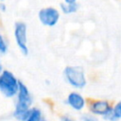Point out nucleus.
Here are the masks:
<instances>
[{"instance_id":"nucleus-1","label":"nucleus","mask_w":121,"mask_h":121,"mask_svg":"<svg viewBox=\"0 0 121 121\" xmlns=\"http://www.w3.org/2000/svg\"><path fill=\"white\" fill-rule=\"evenodd\" d=\"M17 101L14 109V116L20 121H25L31 111V103H32V97L29 93L28 88L25 83L20 81L19 84V91L17 94Z\"/></svg>"},{"instance_id":"nucleus-2","label":"nucleus","mask_w":121,"mask_h":121,"mask_svg":"<svg viewBox=\"0 0 121 121\" xmlns=\"http://www.w3.org/2000/svg\"><path fill=\"white\" fill-rule=\"evenodd\" d=\"M20 81L9 70H4L0 75V93L6 97H14L19 91Z\"/></svg>"},{"instance_id":"nucleus-3","label":"nucleus","mask_w":121,"mask_h":121,"mask_svg":"<svg viewBox=\"0 0 121 121\" xmlns=\"http://www.w3.org/2000/svg\"><path fill=\"white\" fill-rule=\"evenodd\" d=\"M63 76L67 83L75 89H83L87 84L85 71L81 66H66Z\"/></svg>"},{"instance_id":"nucleus-4","label":"nucleus","mask_w":121,"mask_h":121,"mask_svg":"<svg viewBox=\"0 0 121 121\" xmlns=\"http://www.w3.org/2000/svg\"><path fill=\"white\" fill-rule=\"evenodd\" d=\"M26 29V25L24 22H17L14 25V39L17 46L24 55L28 54Z\"/></svg>"},{"instance_id":"nucleus-5","label":"nucleus","mask_w":121,"mask_h":121,"mask_svg":"<svg viewBox=\"0 0 121 121\" xmlns=\"http://www.w3.org/2000/svg\"><path fill=\"white\" fill-rule=\"evenodd\" d=\"M60 10L53 7L43 8L38 13L40 22L43 26L48 27H52L56 26L60 20Z\"/></svg>"},{"instance_id":"nucleus-6","label":"nucleus","mask_w":121,"mask_h":121,"mask_svg":"<svg viewBox=\"0 0 121 121\" xmlns=\"http://www.w3.org/2000/svg\"><path fill=\"white\" fill-rule=\"evenodd\" d=\"M88 109L91 114L103 117L112 109V105L106 99H94L89 103Z\"/></svg>"},{"instance_id":"nucleus-7","label":"nucleus","mask_w":121,"mask_h":121,"mask_svg":"<svg viewBox=\"0 0 121 121\" xmlns=\"http://www.w3.org/2000/svg\"><path fill=\"white\" fill-rule=\"evenodd\" d=\"M66 103L74 111L80 112L86 106V99L80 93H78L77 91H73L68 94L67 98H66Z\"/></svg>"},{"instance_id":"nucleus-8","label":"nucleus","mask_w":121,"mask_h":121,"mask_svg":"<svg viewBox=\"0 0 121 121\" xmlns=\"http://www.w3.org/2000/svg\"><path fill=\"white\" fill-rule=\"evenodd\" d=\"M60 11L64 14H73L76 13L78 9V4H65V3H60Z\"/></svg>"},{"instance_id":"nucleus-9","label":"nucleus","mask_w":121,"mask_h":121,"mask_svg":"<svg viewBox=\"0 0 121 121\" xmlns=\"http://www.w3.org/2000/svg\"><path fill=\"white\" fill-rule=\"evenodd\" d=\"M42 117H43V115H42L41 110L36 109V108H32L31 111H30V113H29L28 117L25 121H37V120H39Z\"/></svg>"},{"instance_id":"nucleus-10","label":"nucleus","mask_w":121,"mask_h":121,"mask_svg":"<svg viewBox=\"0 0 121 121\" xmlns=\"http://www.w3.org/2000/svg\"><path fill=\"white\" fill-rule=\"evenodd\" d=\"M104 120L106 121H119V118L116 116L115 112H113V109H112L107 114H105L103 117H102Z\"/></svg>"},{"instance_id":"nucleus-11","label":"nucleus","mask_w":121,"mask_h":121,"mask_svg":"<svg viewBox=\"0 0 121 121\" xmlns=\"http://www.w3.org/2000/svg\"><path fill=\"white\" fill-rule=\"evenodd\" d=\"M112 109H113V112H115L116 116L119 118V120H121V100L115 102L112 105Z\"/></svg>"},{"instance_id":"nucleus-12","label":"nucleus","mask_w":121,"mask_h":121,"mask_svg":"<svg viewBox=\"0 0 121 121\" xmlns=\"http://www.w3.org/2000/svg\"><path fill=\"white\" fill-rule=\"evenodd\" d=\"M8 50V44L4 39V37L0 34V53H6Z\"/></svg>"},{"instance_id":"nucleus-13","label":"nucleus","mask_w":121,"mask_h":121,"mask_svg":"<svg viewBox=\"0 0 121 121\" xmlns=\"http://www.w3.org/2000/svg\"><path fill=\"white\" fill-rule=\"evenodd\" d=\"M81 121H98V119L96 118V116H95V115H93V114L86 113V114L82 115Z\"/></svg>"},{"instance_id":"nucleus-14","label":"nucleus","mask_w":121,"mask_h":121,"mask_svg":"<svg viewBox=\"0 0 121 121\" xmlns=\"http://www.w3.org/2000/svg\"><path fill=\"white\" fill-rule=\"evenodd\" d=\"M61 121H76V120L69 115H63L61 116Z\"/></svg>"},{"instance_id":"nucleus-15","label":"nucleus","mask_w":121,"mask_h":121,"mask_svg":"<svg viewBox=\"0 0 121 121\" xmlns=\"http://www.w3.org/2000/svg\"><path fill=\"white\" fill-rule=\"evenodd\" d=\"M63 3H65V4H75V3H77V0H63Z\"/></svg>"},{"instance_id":"nucleus-16","label":"nucleus","mask_w":121,"mask_h":121,"mask_svg":"<svg viewBox=\"0 0 121 121\" xmlns=\"http://www.w3.org/2000/svg\"><path fill=\"white\" fill-rule=\"evenodd\" d=\"M0 10L2 11H6V7L4 4H0Z\"/></svg>"},{"instance_id":"nucleus-17","label":"nucleus","mask_w":121,"mask_h":121,"mask_svg":"<svg viewBox=\"0 0 121 121\" xmlns=\"http://www.w3.org/2000/svg\"><path fill=\"white\" fill-rule=\"evenodd\" d=\"M2 72H3V69H2V64H1V60H0V75L2 74Z\"/></svg>"}]
</instances>
